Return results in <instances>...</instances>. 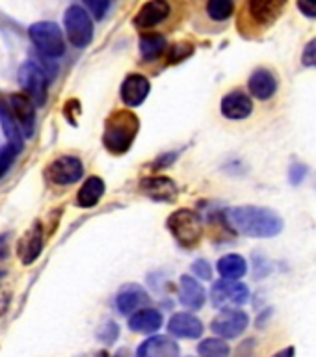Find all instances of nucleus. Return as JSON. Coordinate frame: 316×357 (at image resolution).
Segmentation results:
<instances>
[{
    "mask_svg": "<svg viewBox=\"0 0 316 357\" xmlns=\"http://www.w3.org/2000/svg\"><path fill=\"white\" fill-rule=\"evenodd\" d=\"M225 220L236 233L253 238H270L283 231L281 216L262 206H234L225 212Z\"/></svg>",
    "mask_w": 316,
    "mask_h": 357,
    "instance_id": "f257e3e1",
    "label": "nucleus"
},
{
    "mask_svg": "<svg viewBox=\"0 0 316 357\" xmlns=\"http://www.w3.org/2000/svg\"><path fill=\"white\" fill-rule=\"evenodd\" d=\"M138 128L140 121L136 114L128 110H116L114 114L108 116L105 123L103 144L114 155H123L134 144Z\"/></svg>",
    "mask_w": 316,
    "mask_h": 357,
    "instance_id": "f03ea898",
    "label": "nucleus"
},
{
    "mask_svg": "<svg viewBox=\"0 0 316 357\" xmlns=\"http://www.w3.org/2000/svg\"><path fill=\"white\" fill-rule=\"evenodd\" d=\"M32 43L36 49L47 58H60L66 52V41H63V33L56 22L41 21L36 22L28 30Z\"/></svg>",
    "mask_w": 316,
    "mask_h": 357,
    "instance_id": "7ed1b4c3",
    "label": "nucleus"
},
{
    "mask_svg": "<svg viewBox=\"0 0 316 357\" xmlns=\"http://www.w3.org/2000/svg\"><path fill=\"white\" fill-rule=\"evenodd\" d=\"M167 229L172 231L179 244L184 245V248H192L200 242L201 233H203V223L194 211L181 208L167 218Z\"/></svg>",
    "mask_w": 316,
    "mask_h": 357,
    "instance_id": "20e7f679",
    "label": "nucleus"
},
{
    "mask_svg": "<svg viewBox=\"0 0 316 357\" xmlns=\"http://www.w3.org/2000/svg\"><path fill=\"white\" fill-rule=\"evenodd\" d=\"M63 24H66L67 38L69 43L77 49H84L91 43L93 39V22L88 11L80 8V6H71L67 8L66 17H63Z\"/></svg>",
    "mask_w": 316,
    "mask_h": 357,
    "instance_id": "39448f33",
    "label": "nucleus"
},
{
    "mask_svg": "<svg viewBox=\"0 0 316 357\" xmlns=\"http://www.w3.org/2000/svg\"><path fill=\"white\" fill-rule=\"evenodd\" d=\"M19 84L27 91V95L36 102V106H43L47 100V88L49 80L45 77L43 69L36 66L33 61L22 63L19 69Z\"/></svg>",
    "mask_w": 316,
    "mask_h": 357,
    "instance_id": "423d86ee",
    "label": "nucleus"
},
{
    "mask_svg": "<svg viewBox=\"0 0 316 357\" xmlns=\"http://www.w3.org/2000/svg\"><path fill=\"white\" fill-rule=\"evenodd\" d=\"M250 298V290L244 283L225 279L212 284L211 301L214 307H239L244 305Z\"/></svg>",
    "mask_w": 316,
    "mask_h": 357,
    "instance_id": "0eeeda50",
    "label": "nucleus"
},
{
    "mask_svg": "<svg viewBox=\"0 0 316 357\" xmlns=\"http://www.w3.org/2000/svg\"><path fill=\"white\" fill-rule=\"evenodd\" d=\"M84 167L80 158L77 156H60L56 158L49 167H47V178L50 183L60 184V186H67V184L77 183L78 178L82 177Z\"/></svg>",
    "mask_w": 316,
    "mask_h": 357,
    "instance_id": "6e6552de",
    "label": "nucleus"
},
{
    "mask_svg": "<svg viewBox=\"0 0 316 357\" xmlns=\"http://www.w3.org/2000/svg\"><path fill=\"white\" fill-rule=\"evenodd\" d=\"M248 322L250 318L244 311H239V309H229V311H223L222 314H218L211 324V329L216 335H220L222 339H234L246 331L248 328Z\"/></svg>",
    "mask_w": 316,
    "mask_h": 357,
    "instance_id": "1a4fd4ad",
    "label": "nucleus"
},
{
    "mask_svg": "<svg viewBox=\"0 0 316 357\" xmlns=\"http://www.w3.org/2000/svg\"><path fill=\"white\" fill-rule=\"evenodd\" d=\"M8 105L11 108V114L19 123L22 134L30 138L33 134V128H36V102H33L28 95L21 93H13L8 100Z\"/></svg>",
    "mask_w": 316,
    "mask_h": 357,
    "instance_id": "9d476101",
    "label": "nucleus"
},
{
    "mask_svg": "<svg viewBox=\"0 0 316 357\" xmlns=\"http://www.w3.org/2000/svg\"><path fill=\"white\" fill-rule=\"evenodd\" d=\"M285 6H287V0H248V11L251 19L261 26L272 24L281 15Z\"/></svg>",
    "mask_w": 316,
    "mask_h": 357,
    "instance_id": "9b49d317",
    "label": "nucleus"
},
{
    "mask_svg": "<svg viewBox=\"0 0 316 357\" xmlns=\"http://www.w3.org/2000/svg\"><path fill=\"white\" fill-rule=\"evenodd\" d=\"M167 15H170V4L166 0H149L134 17V26L147 30L160 24Z\"/></svg>",
    "mask_w": 316,
    "mask_h": 357,
    "instance_id": "f8f14e48",
    "label": "nucleus"
},
{
    "mask_svg": "<svg viewBox=\"0 0 316 357\" xmlns=\"http://www.w3.org/2000/svg\"><path fill=\"white\" fill-rule=\"evenodd\" d=\"M167 331L179 339H197L203 333V324L194 314L179 312V314H173L172 320L167 322Z\"/></svg>",
    "mask_w": 316,
    "mask_h": 357,
    "instance_id": "ddd939ff",
    "label": "nucleus"
},
{
    "mask_svg": "<svg viewBox=\"0 0 316 357\" xmlns=\"http://www.w3.org/2000/svg\"><path fill=\"white\" fill-rule=\"evenodd\" d=\"M151 84L142 75H128L121 84V99L127 106H140L149 95Z\"/></svg>",
    "mask_w": 316,
    "mask_h": 357,
    "instance_id": "4468645a",
    "label": "nucleus"
},
{
    "mask_svg": "<svg viewBox=\"0 0 316 357\" xmlns=\"http://www.w3.org/2000/svg\"><path fill=\"white\" fill-rule=\"evenodd\" d=\"M142 192L155 201H173L177 197V184L167 177H147L142 181Z\"/></svg>",
    "mask_w": 316,
    "mask_h": 357,
    "instance_id": "2eb2a0df",
    "label": "nucleus"
},
{
    "mask_svg": "<svg viewBox=\"0 0 316 357\" xmlns=\"http://www.w3.org/2000/svg\"><path fill=\"white\" fill-rule=\"evenodd\" d=\"M41 250H43V233H41V225L36 222L19 242V259L22 264H32Z\"/></svg>",
    "mask_w": 316,
    "mask_h": 357,
    "instance_id": "dca6fc26",
    "label": "nucleus"
},
{
    "mask_svg": "<svg viewBox=\"0 0 316 357\" xmlns=\"http://www.w3.org/2000/svg\"><path fill=\"white\" fill-rule=\"evenodd\" d=\"M251 110H253L251 99L242 91H231V93L223 97L222 114L227 119H233V121L246 119L251 114Z\"/></svg>",
    "mask_w": 316,
    "mask_h": 357,
    "instance_id": "f3484780",
    "label": "nucleus"
},
{
    "mask_svg": "<svg viewBox=\"0 0 316 357\" xmlns=\"http://www.w3.org/2000/svg\"><path fill=\"white\" fill-rule=\"evenodd\" d=\"M179 354L181 350H179L177 342H173L172 339L162 337V335L151 337L142 342V346L138 348L140 357H177Z\"/></svg>",
    "mask_w": 316,
    "mask_h": 357,
    "instance_id": "a211bd4d",
    "label": "nucleus"
},
{
    "mask_svg": "<svg viewBox=\"0 0 316 357\" xmlns=\"http://www.w3.org/2000/svg\"><path fill=\"white\" fill-rule=\"evenodd\" d=\"M179 301L186 309H200L205 303V290L194 278L183 275L179 281Z\"/></svg>",
    "mask_w": 316,
    "mask_h": 357,
    "instance_id": "6ab92c4d",
    "label": "nucleus"
},
{
    "mask_svg": "<svg viewBox=\"0 0 316 357\" xmlns=\"http://www.w3.org/2000/svg\"><path fill=\"white\" fill-rule=\"evenodd\" d=\"M147 301H149L147 292H145L140 284H127V287H123V289L119 290L116 305L123 314H130V312H134L142 305H145Z\"/></svg>",
    "mask_w": 316,
    "mask_h": 357,
    "instance_id": "aec40b11",
    "label": "nucleus"
},
{
    "mask_svg": "<svg viewBox=\"0 0 316 357\" xmlns=\"http://www.w3.org/2000/svg\"><path fill=\"white\" fill-rule=\"evenodd\" d=\"M250 91L253 97L261 100L270 99L273 93H276V89H278V82H276V78L270 71L266 69H257L253 75L250 77Z\"/></svg>",
    "mask_w": 316,
    "mask_h": 357,
    "instance_id": "412c9836",
    "label": "nucleus"
},
{
    "mask_svg": "<svg viewBox=\"0 0 316 357\" xmlns=\"http://www.w3.org/2000/svg\"><path fill=\"white\" fill-rule=\"evenodd\" d=\"M128 328L136 333H155L162 328V314L156 309H144L128 318Z\"/></svg>",
    "mask_w": 316,
    "mask_h": 357,
    "instance_id": "4be33fe9",
    "label": "nucleus"
},
{
    "mask_svg": "<svg viewBox=\"0 0 316 357\" xmlns=\"http://www.w3.org/2000/svg\"><path fill=\"white\" fill-rule=\"evenodd\" d=\"M0 125H2V130L6 132V138H8V142H10L11 145H15L17 149L21 151L22 149V130L21 127H19V123H17V119L13 117V114H11V108L8 102H4V100L0 99Z\"/></svg>",
    "mask_w": 316,
    "mask_h": 357,
    "instance_id": "5701e85b",
    "label": "nucleus"
},
{
    "mask_svg": "<svg viewBox=\"0 0 316 357\" xmlns=\"http://www.w3.org/2000/svg\"><path fill=\"white\" fill-rule=\"evenodd\" d=\"M105 194V181L97 175L89 177L86 183L82 184V188L78 190L77 203L82 208H91L99 203V199Z\"/></svg>",
    "mask_w": 316,
    "mask_h": 357,
    "instance_id": "b1692460",
    "label": "nucleus"
},
{
    "mask_svg": "<svg viewBox=\"0 0 316 357\" xmlns=\"http://www.w3.org/2000/svg\"><path fill=\"white\" fill-rule=\"evenodd\" d=\"M248 270V264H246V259L240 255H225L218 261V272L220 275L225 279H240Z\"/></svg>",
    "mask_w": 316,
    "mask_h": 357,
    "instance_id": "393cba45",
    "label": "nucleus"
},
{
    "mask_svg": "<svg viewBox=\"0 0 316 357\" xmlns=\"http://www.w3.org/2000/svg\"><path fill=\"white\" fill-rule=\"evenodd\" d=\"M140 50L145 60H155L166 50V39L160 33H144L140 39Z\"/></svg>",
    "mask_w": 316,
    "mask_h": 357,
    "instance_id": "a878e982",
    "label": "nucleus"
},
{
    "mask_svg": "<svg viewBox=\"0 0 316 357\" xmlns=\"http://www.w3.org/2000/svg\"><path fill=\"white\" fill-rule=\"evenodd\" d=\"M233 0H209L206 2V13L214 21H225L233 15Z\"/></svg>",
    "mask_w": 316,
    "mask_h": 357,
    "instance_id": "bb28decb",
    "label": "nucleus"
},
{
    "mask_svg": "<svg viewBox=\"0 0 316 357\" xmlns=\"http://www.w3.org/2000/svg\"><path fill=\"white\" fill-rule=\"evenodd\" d=\"M197 351H200V356H205V357H225L229 356V351L231 350H229V346L225 340L206 339L197 346Z\"/></svg>",
    "mask_w": 316,
    "mask_h": 357,
    "instance_id": "cd10ccee",
    "label": "nucleus"
},
{
    "mask_svg": "<svg viewBox=\"0 0 316 357\" xmlns=\"http://www.w3.org/2000/svg\"><path fill=\"white\" fill-rule=\"evenodd\" d=\"M19 153H21V151L17 149L15 145H11L10 142L0 149V178L8 173V169H10L11 164H13V160H15V156L19 155Z\"/></svg>",
    "mask_w": 316,
    "mask_h": 357,
    "instance_id": "c85d7f7f",
    "label": "nucleus"
},
{
    "mask_svg": "<svg viewBox=\"0 0 316 357\" xmlns=\"http://www.w3.org/2000/svg\"><path fill=\"white\" fill-rule=\"evenodd\" d=\"M84 4H86V8L95 19H103L108 8H110V0H84Z\"/></svg>",
    "mask_w": 316,
    "mask_h": 357,
    "instance_id": "c756f323",
    "label": "nucleus"
},
{
    "mask_svg": "<svg viewBox=\"0 0 316 357\" xmlns=\"http://www.w3.org/2000/svg\"><path fill=\"white\" fill-rule=\"evenodd\" d=\"M194 52V49L190 47L188 43H177L173 45L172 50H170V60L172 61H181L184 58H188L190 54Z\"/></svg>",
    "mask_w": 316,
    "mask_h": 357,
    "instance_id": "7c9ffc66",
    "label": "nucleus"
},
{
    "mask_svg": "<svg viewBox=\"0 0 316 357\" xmlns=\"http://www.w3.org/2000/svg\"><path fill=\"white\" fill-rule=\"evenodd\" d=\"M301 61L307 67H316V39L307 43L306 50H303V56H301Z\"/></svg>",
    "mask_w": 316,
    "mask_h": 357,
    "instance_id": "2f4dec72",
    "label": "nucleus"
},
{
    "mask_svg": "<svg viewBox=\"0 0 316 357\" xmlns=\"http://www.w3.org/2000/svg\"><path fill=\"white\" fill-rule=\"evenodd\" d=\"M192 270L195 272V275H200L201 279H211L212 278V270H211V264L206 261H203V259H200V261L194 262V266H192Z\"/></svg>",
    "mask_w": 316,
    "mask_h": 357,
    "instance_id": "473e14b6",
    "label": "nucleus"
},
{
    "mask_svg": "<svg viewBox=\"0 0 316 357\" xmlns=\"http://www.w3.org/2000/svg\"><path fill=\"white\" fill-rule=\"evenodd\" d=\"M298 10L306 17H316V0H298Z\"/></svg>",
    "mask_w": 316,
    "mask_h": 357,
    "instance_id": "72a5a7b5",
    "label": "nucleus"
},
{
    "mask_svg": "<svg viewBox=\"0 0 316 357\" xmlns=\"http://www.w3.org/2000/svg\"><path fill=\"white\" fill-rule=\"evenodd\" d=\"M303 173H306V167L294 166L292 167V173H290V178H292V183H300L301 177H303Z\"/></svg>",
    "mask_w": 316,
    "mask_h": 357,
    "instance_id": "f704fd0d",
    "label": "nucleus"
}]
</instances>
